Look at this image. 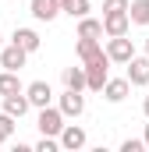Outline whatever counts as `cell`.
<instances>
[{
	"label": "cell",
	"instance_id": "19",
	"mask_svg": "<svg viewBox=\"0 0 149 152\" xmlns=\"http://www.w3.org/2000/svg\"><path fill=\"white\" fill-rule=\"evenodd\" d=\"M89 11H92L89 0H64V14H71V18H85Z\"/></svg>",
	"mask_w": 149,
	"mask_h": 152
},
{
	"label": "cell",
	"instance_id": "21",
	"mask_svg": "<svg viewBox=\"0 0 149 152\" xmlns=\"http://www.w3.org/2000/svg\"><path fill=\"white\" fill-rule=\"evenodd\" d=\"M60 149V138H50V134H43L36 142V152H57Z\"/></svg>",
	"mask_w": 149,
	"mask_h": 152
},
{
	"label": "cell",
	"instance_id": "15",
	"mask_svg": "<svg viewBox=\"0 0 149 152\" xmlns=\"http://www.w3.org/2000/svg\"><path fill=\"white\" fill-rule=\"evenodd\" d=\"M11 42H18V46H21V50H29V53H36L39 46H43V39H39L36 28H14Z\"/></svg>",
	"mask_w": 149,
	"mask_h": 152
},
{
	"label": "cell",
	"instance_id": "13",
	"mask_svg": "<svg viewBox=\"0 0 149 152\" xmlns=\"http://www.w3.org/2000/svg\"><path fill=\"white\" fill-rule=\"evenodd\" d=\"M128 81L131 85H149V57H131L128 60Z\"/></svg>",
	"mask_w": 149,
	"mask_h": 152
},
{
	"label": "cell",
	"instance_id": "10",
	"mask_svg": "<svg viewBox=\"0 0 149 152\" xmlns=\"http://www.w3.org/2000/svg\"><path fill=\"white\" fill-rule=\"evenodd\" d=\"M29 11H32V18H36V21H53L64 7H60L57 0H29Z\"/></svg>",
	"mask_w": 149,
	"mask_h": 152
},
{
	"label": "cell",
	"instance_id": "23",
	"mask_svg": "<svg viewBox=\"0 0 149 152\" xmlns=\"http://www.w3.org/2000/svg\"><path fill=\"white\" fill-rule=\"evenodd\" d=\"M146 149V138H128V142H121V152H142Z\"/></svg>",
	"mask_w": 149,
	"mask_h": 152
},
{
	"label": "cell",
	"instance_id": "26",
	"mask_svg": "<svg viewBox=\"0 0 149 152\" xmlns=\"http://www.w3.org/2000/svg\"><path fill=\"white\" fill-rule=\"evenodd\" d=\"M146 57H149V36H146Z\"/></svg>",
	"mask_w": 149,
	"mask_h": 152
},
{
	"label": "cell",
	"instance_id": "7",
	"mask_svg": "<svg viewBox=\"0 0 149 152\" xmlns=\"http://www.w3.org/2000/svg\"><path fill=\"white\" fill-rule=\"evenodd\" d=\"M128 28H131V14H128V11L103 14V32H107V39H114V36H128Z\"/></svg>",
	"mask_w": 149,
	"mask_h": 152
},
{
	"label": "cell",
	"instance_id": "12",
	"mask_svg": "<svg viewBox=\"0 0 149 152\" xmlns=\"http://www.w3.org/2000/svg\"><path fill=\"white\" fill-rule=\"evenodd\" d=\"M60 81H64V88L85 92V88H89V78H85V64H82V67H64V71H60Z\"/></svg>",
	"mask_w": 149,
	"mask_h": 152
},
{
	"label": "cell",
	"instance_id": "18",
	"mask_svg": "<svg viewBox=\"0 0 149 152\" xmlns=\"http://www.w3.org/2000/svg\"><path fill=\"white\" fill-rule=\"evenodd\" d=\"M128 14H131V25H149V0H131Z\"/></svg>",
	"mask_w": 149,
	"mask_h": 152
},
{
	"label": "cell",
	"instance_id": "1",
	"mask_svg": "<svg viewBox=\"0 0 149 152\" xmlns=\"http://www.w3.org/2000/svg\"><path fill=\"white\" fill-rule=\"evenodd\" d=\"M110 57H107V53H103V57H100V60H89V64H85V78H89V92H103V85H107V81H110Z\"/></svg>",
	"mask_w": 149,
	"mask_h": 152
},
{
	"label": "cell",
	"instance_id": "2",
	"mask_svg": "<svg viewBox=\"0 0 149 152\" xmlns=\"http://www.w3.org/2000/svg\"><path fill=\"white\" fill-rule=\"evenodd\" d=\"M64 110L60 106H43L39 110V134H50V138H60V131H64Z\"/></svg>",
	"mask_w": 149,
	"mask_h": 152
},
{
	"label": "cell",
	"instance_id": "3",
	"mask_svg": "<svg viewBox=\"0 0 149 152\" xmlns=\"http://www.w3.org/2000/svg\"><path fill=\"white\" fill-rule=\"evenodd\" d=\"M89 145V134H85V127L82 124H64V131H60V149L64 152H78Z\"/></svg>",
	"mask_w": 149,
	"mask_h": 152
},
{
	"label": "cell",
	"instance_id": "25",
	"mask_svg": "<svg viewBox=\"0 0 149 152\" xmlns=\"http://www.w3.org/2000/svg\"><path fill=\"white\" fill-rule=\"evenodd\" d=\"M142 138H146V149H149V124H146V134H142Z\"/></svg>",
	"mask_w": 149,
	"mask_h": 152
},
{
	"label": "cell",
	"instance_id": "9",
	"mask_svg": "<svg viewBox=\"0 0 149 152\" xmlns=\"http://www.w3.org/2000/svg\"><path fill=\"white\" fill-rule=\"evenodd\" d=\"M128 92H131L128 75H124V78H110V81L103 85V99H107V103H124V99H128Z\"/></svg>",
	"mask_w": 149,
	"mask_h": 152
},
{
	"label": "cell",
	"instance_id": "8",
	"mask_svg": "<svg viewBox=\"0 0 149 152\" xmlns=\"http://www.w3.org/2000/svg\"><path fill=\"white\" fill-rule=\"evenodd\" d=\"M60 110H64V117H78L85 113V96L82 92H74V88H64V96H60V103H57Z\"/></svg>",
	"mask_w": 149,
	"mask_h": 152
},
{
	"label": "cell",
	"instance_id": "6",
	"mask_svg": "<svg viewBox=\"0 0 149 152\" xmlns=\"http://www.w3.org/2000/svg\"><path fill=\"white\" fill-rule=\"evenodd\" d=\"M25 96H29V103L43 110V106H50L53 103V88H50V81H29L25 85Z\"/></svg>",
	"mask_w": 149,
	"mask_h": 152
},
{
	"label": "cell",
	"instance_id": "17",
	"mask_svg": "<svg viewBox=\"0 0 149 152\" xmlns=\"http://www.w3.org/2000/svg\"><path fill=\"white\" fill-rule=\"evenodd\" d=\"M14 92H25L18 71H0V99H4V96H14Z\"/></svg>",
	"mask_w": 149,
	"mask_h": 152
},
{
	"label": "cell",
	"instance_id": "16",
	"mask_svg": "<svg viewBox=\"0 0 149 152\" xmlns=\"http://www.w3.org/2000/svg\"><path fill=\"white\" fill-rule=\"evenodd\" d=\"M103 21H96V18H78V39H103Z\"/></svg>",
	"mask_w": 149,
	"mask_h": 152
},
{
	"label": "cell",
	"instance_id": "14",
	"mask_svg": "<svg viewBox=\"0 0 149 152\" xmlns=\"http://www.w3.org/2000/svg\"><path fill=\"white\" fill-rule=\"evenodd\" d=\"M32 110V103H29V96L25 92H14V96H4V113H11V117H21Z\"/></svg>",
	"mask_w": 149,
	"mask_h": 152
},
{
	"label": "cell",
	"instance_id": "4",
	"mask_svg": "<svg viewBox=\"0 0 149 152\" xmlns=\"http://www.w3.org/2000/svg\"><path fill=\"white\" fill-rule=\"evenodd\" d=\"M107 57H110L114 64H128V60L135 57L131 39H128V36H114V39H107Z\"/></svg>",
	"mask_w": 149,
	"mask_h": 152
},
{
	"label": "cell",
	"instance_id": "20",
	"mask_svg": "<svg viewBox=\"0 0 149 152\" xmlns=\"http://www.w3.org/2000/svg\"><path fill=\"white\" fill-rule=\"evenodd\" d=\"M14 127H18V117L0 113V134H4V138H11V134H14Z\"/></svg>",
	"mask_w": 149,
	"mask_h": 152
},
{
	"label": "cell",
	"instance_id": "22",
	"mask_svg": "<svg viewBox=\"0 0 149 152\" xmlns=\"http://www.w3.org/2000/svg\"><path fill=\"white\" fill-rule=\"evenodd\" d=\"M131 0H103V14H117V11H128Z\"/></svg>",
	"mask_w": 149,
	"mask_h": 152
},
{
	"label": "cell",
	"instance_id": "11",
	"mask_svg": "<svg viewBox=\"0 0 149 152\" xmlns=\"http://www.w3.org/2000/svg\"><path fill=\"white\" fill-rule=\"evenodd\" d=\"M74 53H78V60H82V64H89V60H100L107 50H103V42H100V39H78Z\"/></svg>",
	"mask_w": 149,
	"mask_h": 152
},
{
	"label": "cell",
	"instance_id": "27",
	"mask_svg": "<svg viewBox=\"0 0 149 152\" xmlns=\"http://www.w3.org/2000/svg\"><path fill=\"white\" fill-rule=\"evenodd\" d=\"M4 142H7V138H4V134H0V145H4Z\"/></svg>",
	"mask_w": 149,
	"mask_h": 152
},
{
	"label": "cell",
	"instance_id": "5",
	"mask_svg": "<svg viewBox=\"0 0 149 152\" xmlns=\"http://www.w3.org/2000/svg\"><path fill=\"white\" fill-rule=\"evenodd\" d=\"M25 60H29V50H21L18 42H11V46L0 50V67H4V71H21Z\"/></svg>",
	"mask_w": 149,
	"mask_h": 152
},
{
	"label": "cell",
	"instance_id": "24",
	"mask_svg": "<svg viewBox=\"0 0 149 152\" xmlns=\"http://www.w3.org/2000/svg\"><path fill=\"white\" fill-rule=\"evenodd\" d=\"M142 113L149 117V96H146V99H142Z\"/></svg>",
	"mask_w": 149,
	"mask_h": 152
},
{
	"label": "cell",
	"instance_id": "28",
	"mask_svg": "<svg viewBox=\"0 0 149 152\" xmlns=\"http://www.w3.org/2000/svg\"><path fill=\"white\" fill-rule=\"evenodd\" d=\"M0 50H4V36H0Z\"/></svg>",
	"mask_w": 149,
	"mask_h": 152
},
{
	"label": "cell",
	"instance_id": "29",
	"mask_svg": "<svg viewBox=\"0 0 149 152\" xmlns=\"http://www.w3.org/2000/svg\"><path fill=\"white\" fill-rule=\"evenodd\" d=\"M57 4H60V7H64V0H57Z\"/></svg>",
	"mask_w": 149,
	"mask_h": 152
}]
</instances>
